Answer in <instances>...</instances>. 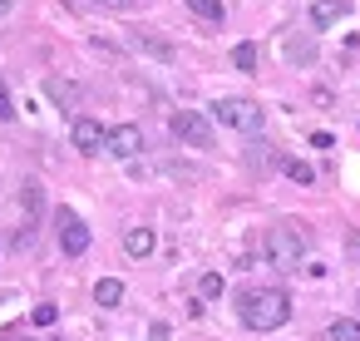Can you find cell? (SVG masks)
I'll list each match as a JSON object with an SVG mask.
<instances>
[{
	"mask_svg": "<svg viewBox=\"0 0 360 341\" xmlns=\"http://www.w3.org/2000/svg\"><path fill=\"white\" fill-rule=\"evenodd\" d=\"M237 316L252 331H276L291 321V297L281 287H242L237 292Z\"/></svg>",
	"mask_w": 360,
	"mask_h": 341,
	"instance_id": "1",
	"label": "cell"
},
{
	"mask_svg": "<svg viewBox=\"0 0 360 341\" xmlns=\"http://www.w3.org/2000/svg\"><path fill=\"white\" fill-rule=\"evenodd\" d=\"M306 247H311V228H306V223H296V218L271 223V228H266V237H262L266 262H271V267H281V272H296V267H301V257H306Z\"/></svg>",
	"mask_w": 360,
	"mask_h": 341,
	"instance_id": "2",
	"label": "cell"
},
{
	"mask_svg": "<svg viewBox=\"0 0 360 341\" xmlns=\"http://www.w3.org/2000/svg\"><path fill=\"white\" fill-rule=\"evenodd\" d=\"M212 119L227 124V129H237V134H262V124H266V114L252 99H217L212 104Z\"/></svg>",
	"mask_w": 360,
	"mask_h": 341,
	"instance_id": "3",
	"label": "cell"
},
{
	"mask_svg": "<svg viewBox=\"0 0 360 341\" xmlns=\"http://www.w3.org/2000/svg\"><path fill=\"white\" fill-rule=\"evenodd\" d=\"M55 237H60V252L65 257H84L89 252V228L75 208H55Z\"/></svg>",
	"mask_w": 360,
	"mask_h": 341,
	"instance_id": "4",
	"label": "cell"
},
{
	"mask_svg": "<svg viewBox=\"0 0 360 341\" xmlns=\"http://www.w3.org/2000/svg\"><path fill=\"white\" fill-rule=\"evenodd\" d=\"M168 129H173L188 149H212V119L198 114V109H178V114L168 119Z\"/></svg>",
	"mask_w": 360,
	"mask_h": 341,
	"instance_id": "5",
	"label": "cell"
},
{
	"mask_svg": "<svg viewBox=\"0 0 360 341\" xmlns=\"http://www.w3.org/2000/svg\"><path fill=\"white\" fill-rule=\"evenodd\" d=\"M70 139H75V149H79V154H89V159H94V154H104V144H109V129H104L99 119L79 114V119L70 124Z\"/></svg>",
	"mask_w": 360,
	"mask_h": 341,
	"instance_id": "6",
	"label": "cell"
},
{
	"mask_svg": "<svg viewBox=\"0 0 360 341\" xmlns=\"http://www.w3.org/2000/svg\"><path fill=\"white\" fill-rule=\"evenodd\" d=\"M104 154H114V159H139V154H143V129H139V124H114Z\"/></svg>",
	"mask_w": 360,
	"mask_h": 341,
	"instance_id": "7",
	"label": "cell"
},
{
	"mask_svg": "<svg viewBox=\"0 0 360 341\" xmlns=\"http://www.w3.org/2000/svg\"><path fill=\"white\" fill-rule=\"evenodd\" d=\"M350 16V0H311V30H330Z\"/></svg>",
	"mask_w": 360,
	"mask_h": 341,
	"instance_id": "8",
	"label": "cell"
},
{
	"mask_svg": "<svg viewBox=\"0 0 360 341\" xmlns=\"http://www.w3.org/2000/svg\"><path fill=\"white\" fill-rule=\"evenodd\" d=\"M153 242H158L153 228H129V232H124V252H129V257H148Z\"/></svg>",
	"mask_w": 360,
	"mask_h": 341,
	"instance_id": "9",
	"label": "cell"
},
{
	"mask_svg": "<svg viewBox=\"0 0 360 341\" xmlns=\"http://www.w3.org/2000/svg\"><path fill=\"white\" fill-rule=\"evenodd\" d=\"M286 60H291V65H316V40L291 35V40H286Z\"/></svg>",
	"mask_w": 360,
	"mask_h": 341,
	"instance_id": "10",
	"label": "cell"
},
{
	"mask_svg": "<svg viewBox=\"0 0 360 341\" xmlns=\"http://www.w3.org/2000/svg\"><path fill=\"white\" fill-rule=\"evenodd\" d=\"M183 6H188L198 20H207V25H222V16H227V11H222V0H183Z\"/></svg>",
	"mask_w": 360,
	"mask_h": 341,
	"instance_id": "11",
	"label": "cell"
},
{
	"mask_svg": "<svg viewBox=\"0 0 360 341\" xmlns=\"http://www.w3.org/2000/svg\"><path fill=\"white\" fill-rule=\"evenodd\" d=\"M94 302H99V306H119V302H124V282H119V277L94 282Z\"/></svg>",
	"mask_w": 360,
	"mask_h": 341,
	"instance_id": "12",
	"label": "cell"
},
{
	"mask_svg": "<svg viewBox=\"0 0 360 341\" xmlns=\"http://www.w3.org/2000/svg\"><path fill=\"white\" fill-rule=\"evenodd\" d=\"M45 89H50V99H55V104H65V109H75V104H79V89H75L70 80H45Z\"/></svg>",
	"mask_w": 360,
	"mask_h": 341,
	"instance_id": "13",
	"label": "cell"
},
{
	"mask_svg": "<svg viewBox=\"0 0 360 341\" xmlns=\"http://www.w3.org/2000/svg\"><path fill=\"white\" fill-rule=\"evenodd\" d=\"M326 341H360V321H350V316H335V321L326 326Z\"/></svg>",
	"mask_w": 360,
	"mask_h": 341,
	"instance_id": "14",
	"label": "cell"
},
{
	"mask_svg": "<svg viewBox=\"0 0 360 341\" xmlns=\"http://www.w3.org/2000/svg\"><path fill=\"white\" fill-rule=\"evenodd\" d=\"M281 168H286V178H291V183H301V188H311V183H316V168H311V163H301V159H281Z\"/></svg>",
	"mask_w": 360,
	"mask_h": 341,
	"instance_id": "15",
	"label": "cell"
},
{
	"mask_svg": "<svg viewBox=\"0 0 360 341\" xmlns=\"http://www.w3.org/2000/svg\"><path fill=\"white\" fill-rule=\"evenodd\" d=\"M232 65H237L242 75H257V45H252V40H242V45L232 50Z\"/></svg>",
	"mask_w": 360,
	"mask_h": 341,
	"instance_id": "16",
	"label": "cell"
},
{
	"mask_svg": "<svg viewBox=\"0 0 360 341\" xmlns=\"http://www.w3.org/2000/svg\"><path fill=\"white\" fill-rule=\"evenodd\" d=\"M134 45H139V50H148V55H158V60H173V50H168L163 40H148V35H134Z\"/></svg>",
	"mask_w": 360,
	"mask_h": 341,
	"instance_id": "17",
	"label": "cell"
},
{
	"mask_svg": "<svg viewBox=\"0 0 360 341\" xmlns=\"http://www.w3.org/2000/svg\"><path fill=\"white\" fill-rule=\"evenodd\" d=\"M198 292H202V297H222V272H202Z\"/></svg>",
	"mask_w": 360,
	"mask_h": 341,
	"instance_id": "18",
	"label": "cell"
},
{
	"mask_svg": "<svg viewBox=\"0 0 360 341\" xmlns=\"http://www.w3.org/2000/svg\"><path fill=\"white\" fill-rule=\"evenodd\" d=\"M55 321H60V306L55 302H40L35 306V326H55Z\"/></svg>",
	"mask_w": 360,
	"mask_h": 341,
	"instance_id": "19",
	"label": "cell"
},
{
	"mask_svg": "<svg viewBox=\"0 0 360 341\" xmlns=\"http://www.w3.org/2000/svg\"><path fill=\"white\" fill-rule=\"evenodd\" d=\"M20 198H25V208H30V213H40V203H45V193H40V183H35V178L25 183V193H20Z\"/></svg>",
	"mask_w": 360,
	"mask_h": 341,
	"instance_id": "20",
	"label": "cell"
},
{
	"mask_svg": "<svg viewBox=\"0 0 360 341\" xmlns=\"http://www.w3.org/2000/svg\"><path fill=\"white\" fill-rule=\"evenodd\" d=\"M0 119H15V99H11L6 80H0Z\"/></svg>",
	"mask_w": 360,
	"mask_h": 341,
	"instance_id": "21",
	"label": "cell"
},
{
	"mask_svg": "<svg viewBox=\"0 0 360 341\" xmlns=\"http://www.w3.org/2000/svg\"><path fill=\"white\" fill-rule=\"evenodd\" d=\"M89 6H104V11H124V6H134V0H89Z\"/></svg>",
	"mask_w": 360,
	"mask_h": 341,
	"instance_id": "22",
	"label": "cell"
},
{
	"mask_svg": "<svg viewBox=\"0 0 360 341\" xmlns=\"http://www.w3.org/2000/svg\"><path fill=\"white\" fill-rule=\"evenodd\" d=\"M345 252H350V257H360V232H350V237H345Z\"/></svg>",
	"mask_w": 360,
	"mask_h": 341,
	"instance_id": "23",
	"label": "cell"
},
{
	"mask_svg": "<svg viewBox=\"0 0 360 341\" xmlns=\"http://www.w3.org/2000/svg\"><path fill=\"white\" fill-rule=\"evenodd\" d=\"M11 6H15V0H0V16H11Z\"/></svg>",
	"mask_w": 360,
	"mask_h": 341,
	"instance_id": "24",
	"label": "cell"
}]
</instances>
